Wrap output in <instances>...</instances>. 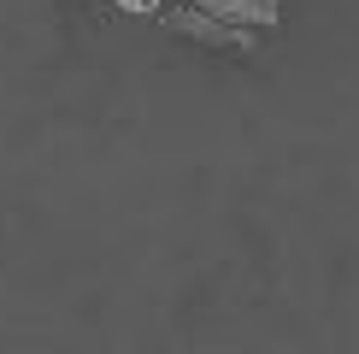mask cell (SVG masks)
Wrapping results in <instances>:
<instances>
[{
    "instance_id": "cell-3",
    "label": "cell",
    "mask_w": 359,
    "mask_h": 354,
    "mask_svg": "<svg viewBox=\"0 0 359 354\" xmlns=\"http://www.w3.org/2000/svg\"><path fill=\"white\" fill-rule=\"evenodd\" d=\"M118 6H124V12H154L159 0H118Z\"/></svg>"
},
{
    "instance_id": "cell-1",
    "label": "cell",
    "mask_w": 359,
    "mask_h": 354,
    "mask_svg": "<svg viewBox=\"0 0 359 354\" xmlns=\"http://www.w3.org/2000/svg\"><path fill=\"white\" fill-rule=\"evenodd\" d=\"M159 12V24L177 29V36H189V41H206V48H224V53H242L248 41H253V29H236V24H224V18H206L201 6H189V0H165V6H154Z\"/></svg>"
},
{
    "instance_id": "cell-2",
    "label": "cell",
    "mask_w": 359,
    "mask_h": 354,
    "mask_svg": "<svg viewBox=\"0 0 359 354\" xmlns=\"http://www.w3.org/2000/svg\"><path fill=\"white\" fill-rule=\"evenodd\" d=\"M189 6H201L206 18H224V24H236V29H271L283 18L277 0H189Z\"/></svg>"
}]
</instances>
